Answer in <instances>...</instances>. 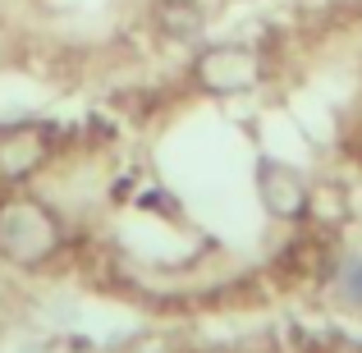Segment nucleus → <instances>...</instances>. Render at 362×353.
I'll return each instance as SVG.
<instances>
[{
	"mask_svg": "<svg viewBox=\"0 0 362 353\" xmlns=\"http://www.w3.org/2000/svg\"><path fill=\"white\" fill-rule=\"evenodd\" d=\"M202 9L193 5V0H160L156 5V28L170 37V42H193L197 33H202Z\"/></svg>",
	"mask_w": 362,
	"mask_h": 353,
	"instance_id": "nucleus-5",
	"label": "nucleus"
},
{
	"mask_svg": "<svg viewBox=\"0 0 362 353\" xmlns=\"http://www.w3.org/2000/svg\"><path fill=\"white\" fill-rule=\"evenodd\" d=\"M51 151V133L42 124H5L0 129V179L23 184Z\"/></svg>",
	"mask_w": 362,
	"mask_h": 353,
	"instance_id": "nucleus-3",
	"label": "nucleus"
},
{
	"mask_svg": "<svg viewBox=\"0 0 362 353\" xmlns=\"http://www.w3.org/2000/svg\"><path fill=\"white\" fill-rule=\"evenodd\" d=\"M257 193H262L266 212L280 216V221H298L303 212H308V184H303V175L293 166H284V161H257Z\"/></svg>",
	"mask_w": 362,
	"mask_h": 353,
	"instance_id": "nucleus-4",
	"label": "nucleus"
},
{
	"mask_svg": "<svg viewBox=\"0 0 362 353\" xmlns=\"http://www.w3.org/2000/svg\"><path fill=\"white\" fill-rule=\"evenodd\" d=\"M60 221L37 197H5L0 202V253L18 266H37L60 248Z\"/></svg>",
	"mask_w": 362,
	"mask_h": 353,
	"instance_id": "nucleus-1",
	"label": "nucleus"
},
{
	"mask_svg": "<svg viewBox=\"0 0 362 353\" xmlns=\"http://www.w3.org/2000/svg\"><path fill=\"white\" fill-rule=\"evenodd\" d=\"M335 289H339V299H344L349 308H358V303H362V257H344V262H339Z\"/></svg>",
	"mask_w": 362,
	"mask_h": 353,
	"instance_id": "nucleus-6",
	"label": "nucleus"
},
{
	"mask_svg": "<svg viewBox=\"0 0 362 353\" xmlns=\"http://www.w3.org/2000/svg\"><path fill=\"white\" fill-rule=\"evenodd\" d=\"M262 74H266L262 55H257L252 46H234V42L202 51V55H197V64H193V79L202 83L206 92H221V97L257 88V83H262Z\"/></svg>",
	"mask_w": 362,
	"mask_h": 353,
	"instance_id": "nucleus-2",
	"label": "nucleus"
}]
</instances>
